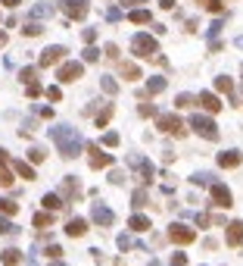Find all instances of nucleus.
Masks as SVG:
<instances>
[{
    "label": "nucleus",
    "mask_w": 243,
    "mask_h": 266,
    "mask_svg": "<svg viewBox=\"0 0 243 266\" xmlns=\"http://www.w3.org/2000/svg\"><path fill=\"white\" fill-rule=\"evenodd\" d=\"M50 138H53V144L60 147V154L66 160H75L81 150H84V141L78 135V129H72V126H53L50 129Z\"/></svg>",
    "instance_id": "f257e3e1"
},
{
    "label": "nucleus",
    "mask_w": 243,
    "mask_h": 266,
    "mask_svg": "<svg viewBox=\"0 0 243 266\" xmlns=\"http://www.w3.org/2000/svg\"><path fill=\"white\" fill-rule=\"evenodd\" d=\"M131 53H134V57H156L159 53V44H156V38L153 34H147V31H140V34H134V38H131Z\"/></svg>",
    "instance_id": "f03ea898"
},
{
    "label": "nucleus",
    "mask_w": 243,
    "mask_h": 266,
    "mask_svg": "<svg viewBox=\"0 0 243 266\" xmlns=\"http://www.w3.org/2000/svg\"><path fill=\"white\" fill-rule=\"evenodd\" d=\"M156 129L165 132V135H175V138H184L187 135V126H184V119L178 113H162L156 116Z\"/></svg>",
    "instance_id": "7ed1b4c3"
},
{
    "label": "nucleus",
    "mask_w": 243,
    "mask_h": 266,
    "mask_svg": "<svg viewBox=\"0 0 243 266\" xmlns=\"http://www.w3.org/2000/svg\"><path fill=\"white\" fill-rule=\"evenodd\" d=\"M190 129L206 138V141H218V126H215V119L212 116H203V113H193L190 116Z\"/></svg>",
    "instance_id": "20e7f679"
},
{
    "label": "nucleus",
    "mask_w": 243,
    "mask_h": 266,
    "mask_svg": "<svg viewBox=\"0 0 243 266\" xmlns=\"http://www.w3.org/2000/svg\"><path fill=\"white\" fill-rule=\"evenodd\" d=\"M56 7L66 13V19H75V22H78V19H84V16H87L90 0H60Z\"/></svg>",
    "instance_id": "39448f33"
},
{
    "label": "nucleus",
    "mask_w": 243,
    "mask_h": 266,
    "mask_svg": "<svg viewBox=\"0 0 243 266\" xmlns=\"http://www.w3.org/2000/svg\"><path fill=\"white\" fill-rule=\"evenodd\" d=\"M84 75V63H78V60H66L60 69H56V79H60L63 85L66 82H78Z\"/></svg>",
    "instance_id": "423d86ee"
},
{
    "label": "nucleus",
    "mask_w": 243,
    "mask_h": 266,
    "mask_svg": "<svg viewBox=\"0 0 243 266\" xmlns=\"http://www.w3.org/2000/svg\"><path fill=\"white\" fill-rule=\"evenodd\" d=\"M128 166L140 172V182H143V185H150V182H153V179H156V166H153V163H150V160H143V157H137V154H134V157H128Z\"/></svg>",
    "instance_id": "0eeeda50"
},
{
    "label": "nucleus",
    "mask_w": 243,
    "mask_h": 266,
    "mask_svg": "<svg viewBox=\"0 0 243 266\" xmlns=\"http://www.w3.org/2000/svg\"><path fill=\"white\" fill-rule=\"evenodd\" d=\"M66 47L63 44H50V47H44L41 50V60H37V66H41V69H47V66H56V63H63L66 60Z\"/></svg>",
    "instance_id": "6e6552de"
},
{
    "label": "nucleus",
    "mask_w": 243,
    "mask_h": 266,
    "mask_svg": "<svg viewBox=\"0 0 243 266\" xmlns=\"http://www.w3.org/2000/svg\"><path fill=\"white\" fill-rule=\"evenodd\" d=\"M209 194H212V204L221 207V210H228L234 204V194H231V188L224 185V182H212L209 185Z\"/></svg>",
    "instance_id": "1a4fd4ad"
},
{
    "label": "nucleus",
    "mask_w": 243,
    "mask_h": 266,
    "mask_svg": "<svg viewBox=\"0 0 243 266\" xmlns=\"http://www.w3.org/2000/svg\"><path fill=\"white\" fill-rule=\"evenodd\" d=\"M87 163H90V169H106V166H112V154H106L100 144H87Z\"/></svg>",
    "instance_id": "9d476101"
},
{
    "label": "nucleus",
    "mask_w": 243,
    "mask_h": 266,
    "mask_svg": "<svg viewBox=\"0 0 243 266\" xmlns=\"http://www.w3.org/2000/svg\"><path fill=\"white\" fill-rule=\"evenodd\" d=\"M168 241H175V244H193L197 241V232H193V229H187L184 222H175V225H168Z\"/></svg>",
    "instance_id": "9b49d317"
},
{
    "label": "nucleus",
    "mask_w": 243,
    "mask_h": 266,
    "mask_svg": "<svg viewBox=\"0 0 243 266\" xmlns=\"http://www.w3.org/2000/svg\"><path fill=\"white\" fill-rule=\"evenodd\" d=\"M90 219L97 222L100 229H109L112 222H116V213H112L106 204H90Z\"/></svg>",
    "instance_id": "f8f14e48"
},
{
    "label": "nucleus",
    "mask_w": 243,
    "mask_h": 266,
    "mask_svg": "<svg viewBox=\"0 0 243 266\" xmlns=\"http://www.w3.org/2000/svg\"><path fill=\"white\" fill-rule=\"evenodd\" d=\"M60 198L66 201V204H75V201H78L81 198V182L78 179H75V175H66V179H63V185H60Z\"/></svg>",
    "instance_id": "ddd939ff"
},
{
    "label": "nucleus",
    "mask_w": 243,
    "mask_h": 266,
    "mask_svg": "<svg viewBox=\"0 0 243 266\" xmlns=\"http://www.w3.org/2000/svg\"><path fill=\"white\" fill-rule=\"evenodd\" d=\"M224 241H228L231 247H240V244H243V222H240V219H234V222L224 225Z\"/></svg>",
    "instance_id": "4468645a"
},
{
    "label": "nucleus",
    "mask_w": 243,
    "mask_h": 266,
    "mask_svg": "<svg viewBox=\"0 0 243 266\" xmlns=\"http://www.w3.org/2000/svg\"><path fill=\"white\" fill-rule=\"evenodd\" d=\"M243 163V154L240 150H224V154H218V166L221 169H234V166H240Z\"/></svg>",
    "instance_id": "2eb2a0df"
},
{
    "label": "nucleus",
    "mask_w": 243,
    "mask_h": 266,
    "mask_svg": "<svg viewBox=\"0 0 243 266\" xmlns=\"http://www.w3.org/2000/svg\"><path fill=\"white\" fill-rule=\"evenodd\" d=\"M87 232V219H81V216H72L69 222H66V235L69 238H81Z\"/></svg>",
    "instance_id": "dca6fc26"
},
{
    "label": "nucleus",
    "mask_w": 243,
    "mask_h": 266,
    "mask_svg": "<svg viewBox=\"0 0 243 266\" xmlns=\"http://www.w3.org/2000/svg\"><path fill=\"white\" fill-rule=\"evenodd\" d=\"M10 166H13V172L16 175H22V179H28V182H34L37 175H34V166L31 163H25V160H10Z\"/></svg>",
    "instance_id": "f3484780"
},
{
    "label": "nucleus",
    "mask_w": 243,
    "mask_h": 266,
    "mask_svg": "<svg viewBox=\"0 0 243 266\" xmlns=\"http://www.w3.org/2000/svg\"><path fill=\"white\" fill-rule=\"evenodd\" d=\"M197 103H200V106H206V113H218V110H221V100H218L212 91H203V94L197 97Z\"/></svg>",
    "instance_id": "a211bd4d"
},
{
    "label": "nucleus",
    "mask_w": 243,
    "mask_h": 266,
    "mask_svg": "<svg viewBox=\"0 0 243 266\" xmlns=\"http://www.w3.org/2000/svg\"><path fill=\"white\" fill-rule=\"evenodd\" d=\"M128 229H131V232H150V216H143V213H134V216L128 219Z\"/></svg>",
    "instance_id": "6ab92c4d"
},
{
    "label": "nucleus",
    "mask_w": 243,
    "mask_h": 266,
    "mask_svg": "<svg viewBox=\"0 0 243 266\" xmlns=\"http://www.w3.org/2000/svg\"><path fill=\"white\" fill-rule=\"evenodd\" d=\"M0 263L4 266H19L22 263V251H19V247H7V251L0 254Z\"/></svg>",
    "instance_id": "aec40b11"
},
{
    "label": "nucleus",
    "mask_w": 243,
    "mask_h": 266,
    "mask_svg": "<svg viewBox=\"0 0 243 266\" xmlns=\"http://www.w3.org/2000/svg\"><path fill=\"white\" fill-rule=\"evenodd\" d=\"M41 204H44V210H50V213H56V210H63V207H66V201L60 198V194H53V191L44 194V201H41Z\"/></svg>",
    "instance_id": "412c9836"
},
{
    "label": "nucleus",
    "mask_w": 243,
    "mask_h": 266,
    "mask_svg": "<svg viewBox=\"0 0 243 266\" xmlns=\"http://www.w3.org/2000/svg\"><path fill=\"white\" fill-rule=\"evenodd\" d=\"M119 72H122L128 82H137V79H140V66H137V63H119Z\"/></svg>",
    "instance_id": "4be33fe9"
},
{
    "label": "nucleus",
    "mask_w": 243,
    "mask_h": 266,
    "mask_svg": "<svg viewBox=\"0 0 243 266\" xmlns=\"http://www.w3.org/2000/svg\"><path fill=\"white\" fill-rule=\"evenodd\" d=\"M31 222H34L37 229H47V225H53V213H50V210H37L34 216H31Z\"/></svg>",
    "instance_id": "5701e85b"
},
{
    "label": "nucleus",
    "mask_w": 243,
    "mask_h": 266,
    "mask_svg": "<svg viewBox=\"0 0 243 266\" xmlns=\"http://www.w3.org/2000/svg\"><path fill=\"white\" fill-rule=\"evenodd\" d=\"M56 13V7H50V4H37V7H31V19L37 22V19H47V16H53Z\"/></svg>",
    "instance_id": "b1692460"
},
{
    "label": "nucleus",
    "mask_w": 243,
    "mask_h": 266,
    "mask_svg": "<svg viewBox=\"0 0 243 266\" xmlns=\"http://www.w3.org/2000/svg\"><path fill=\"white\" fill-rule=\"evenodd\" d=\"M165 85H168V82H165L162 75H153V79L147 82V94H162V91H165Z\"/></svg>",
    "instance_id": "393cba45"
},
{
    "label": "nucleus",
    "mask_w": 243,
    "mask_h": 266,
    "mask_svg": "<svg viewBox=\"0 0 243 266\" xmlns=\"http://www.w3.org/2000/svg\"><path fill=\"white\" fill-rule=\"evenodd\" d=\"M131 207H134V210L147 207V185H143V188H134V191H131Z\"/></svg>",
    "instance_id": "a878e982"
},
{
    "label": "nucleus",
    "mask_w": 243,
    "mask_h": 266,
    "mask_svg": "<svg viewBox=\"0 0 243 266\" xmlns=\"http://www.w3.org/2000/svg\"><path fill=\"white\" fill-rule=\"evenodd\" d=\"M128 19L134 22V25H147L150 19H153V16H150V10H131V13H128Z\"/></svg>",
    "instance_id": "bb28decb"
},
{
    "label": "nucleus",
    "mask_w": 243,
    "mask_h": 266,
    "mask_svg": "<svg viewBox=\"0 0 243 266\" xmlns=\"http://www.w3.org/2000/svg\"><path fill=\"white\" fill-rule=\"evenodd\" d=\"M215 88H218L221 94H228V97H234V82H231L228 75H218V79H215Z\"/></svg>",
    "instance_id": "cd10ccee"
},
{
    "label": "nucleus",
    "mask_w": 243,
    "mask_h": 266,
    "mask_svg": "<svg viewBox=\"0 0 243 266\" xmlns=\"http://www.w3.org/2000/svg\"><path fill=\"white\" fill-rule=\"evenodd\" d=\"M112 110H116V106H112V103H106L103 110L97 113V129H106V126H109V119H112Z\"/></svg>",
    "instance_id": "c85d7f7f"
},
{
    "label": "nucleus",
    "mask_w": 243,
    "mask_h": 266,
    "mask_svg": "<svg viewBox=\"0 0 243 266\" xmlns=\"http://www.w3.org/2000/svg\"><path fill=\"white\" fill-rule=\"evenodd\" d=\"M197 4H200L206 13H224V4H221V0H197Z\"/></svg>",
    "instance_id": "c756f323"
},
{
    "label": "nucleus",
    "mask_w": 243,
    "mask_h": 266,
    "mask_svg": "<svg viewBox=\"0 0 243 266\" xmlns=\"http://www.w3.org/2000/svg\"><path fill=\"white\" fill-rule=\"evenodd\" d=\"M0 213H4V216H16V213H19V204H16V201H7V198H0Z\"/></svg>",
    "instance_id": "7c9ffc66"
},
{
    "label": "nucleus",
    "mask_w": 243,
    "mask_h": 266,
    "mask_svg": "<svg viewBox=\"0 0 243 266\" xmlns=\"http://www.w3.org/2000/svg\"><path fill=\"white\" fill-rule=\"evenodd\" d=\"M22 34H28V38H37V34H44V25H41V22H34V19H31V22H28V25L22 28Z\"/></svg>",
    "instance_id": "2f4dec72"
},
{
    "label": "nucleus",
    "mask_w": 243,
    "mask_h": 266,
    "mask_svg": "<svg viewBox=\"0 0 243 266\" xmlns=\"http://www.w3.org/2000/svg\"><path fill=\"white\" fill-rule=\"evenodd\" d=\"M44 157H47V150H44V147H37V144H34V147L28 150V163H44Z\"/></svg>",
    "instance_id": "473e14b6"
},
{
    "label": "nucleus",
    "mask_w": 243,
    "mask_h": 266,
    "mask_svg": "<svg viewBox=\"0 0 243 266\" xmlns=\"http://www.w3.org/2000/svg\"><path fill=\"white\" fill-rule=\"evenodd\" d=\"M19 79H22L25 85H31V82H37V69H34V66H25V69H22V72H19Z\"/></svg>",
    "instance_id": "72a5a7b5"
},
{
    "label": "nucleus",
    "mask_w": 243,
    "mask_h": 266,
    "mask_svg": "<svg viewBox=\"0 0 243 266\" xmlns=\"http://www.w3.org/2000/svg\"><path fill=\"white\" fill-rule=\"evenodd\" d=\"M81 57H84V63H97V60H100V50L93 47V44H87V47H84V53H81Z\"/></svg>",
    "instance_id": "f704fd0d"
},
{
    "label": "nucleus",
    "mask_w": 243,
    "mask_h": 266,
    "mask_svg": "<svg viewBox=\"0 0 243 266\" xmlns=\"http://www.w3.org/2000/svg\"><path fill=\"white\" fill-rule=\"evenodd\" d=\"M100 88H103V91H106V94H119V85H116V82H112L109 75H103V79H100Z\"/></svg>",
    "instance_id": "c9c22d12"
},
{
    "label": "nucleus",
    "mask_w": 243,
    "mask_h": 266,
    "mask_svg": "<svg viewBox=\"0 0 243 266\" xmlns=\"http://www.w3.org/2000/svg\"><path fill=\"white\" fill-rule=\"evenodd\" d=\"M10 232H19V229L10 222V216H4V213H0V235H10Z\"/></svg>",
    "instance_id": "e433bc0d"
},
{
    "label": "nucleus",
    "mask_w": 243,
    "mask_h": 266,
    "mask_svg": "<svg viewBox=\"0 0 243 266\" xmlns=\"http://www.w3.org/2000/svg\"><path fill=\"white\" fill-rule=\"evenodd\" d=\"M193 100H197L193 94H178V97H175V106H178V110H184V106H193Z\"/></svg>",
    "instance_id": "4c0bfd02"
},
{
    "label": "nucleus",
    "mask_w": 243,
    "mask_h": 266,
    "mask_svg": "<svg viewBox=\"0 0 243 266\" xmlns=\"http://www.w3.org/2000/svg\"><path fill=\"white\" fill-rule=\"evenodd\" d=\"M100 147H119V135L116 132H106L103 141H100Z\"/></svg>",
    "instance_id": "58836bf2"
},
{
    "label": "nucleus",
    "mask_w": 243,
    "mask_h": 266,
    "mask_svg": "<svg viewBox=\"0 0 243 266\" xmlns=\"http://www.w3.org/2000/svg\"><path fill=\"white\" fill-rule=\"evenodd\" d=\"M13 185V172L7 166H0V188H10Z\"/></svg>",
    "instance_id": "ea45409f"
},
{
    "label": "nucleus",
    "mask_w": 243,
    "mask_h": 266,
    "mask_svg": "<svg viewBox=\"0 0 243 266\" xmlns=\"http://www.w3.org/2000/svg\"><path fill=\"white\" fill-rule=\"evenodd\" d=\"M25 94H28V97H37V94H44L41 82H31V85H25Z\"/></svg>",
    "instance_id": "a19ab883"
},
{
    "label": "nucleus",
    "mask_w": 243,
    "mask_h": 266,
    "mask_svg": "<svg viewBox=\"0 0 243 266\" xmlns=\"http://www.w3.org/2000/svg\"><path fill=\"white\" fill-rule=\"evenodd\" d=\"M44 94H47V97H50L53 103H60V100H63V91H60V85H53V88H47Z\"/></svg>",
    "instance_id": "79ce46f5"
},
{
    "label": "nucleus",
    "mask_w": 243,
    "mask_h": 266,
    "mask_svg": "<svg viewBox=\"0 0 243 266\" xmlns=\"http://www.w3.org/2000/svg\"><path fill=\"white\" fill-rule=\"evenodd\" d=\"M47 257H50V260H60V257H63V247H60V244H50V247H47Z\"/></svg>",
    "instance_id": "37998d69"
},
{
    "label": "nucleus",
    "mask_w": 243,
    "mask_h": 266,
    "mask_svg": "<svg viewBox=\"0 0 243 266\" xmlns=\"http://www.w3.org/2000/svg\"><path fill=\"white\" fill-rule=\"evenodd\" d=\"M81 38H84V44H93V41H97V28H84Z\"/></svg>",
    "instance_id": "c03bdc74"
},
{
    "label": "nucleus",
    "mask_w": 243,
    "mask_h": 266,
    "mask_svg": "<svg viewBox=\"0 0 243 266\" xmlns=\"http://www.w3.org/2000/svg\"><path fill=\"white\" fill-rule=\"evenodd\" d=\"M168 266H187V254H181V251H178V254L172 257V263H168Z\"/></svg>",
    "instance_id": "a18cd8bd"
},
{
    "label": "nucleus",
    "mask_w": 243,
    "mask_h": 266,
    "mask_svg": "<svg viewBox=\"0 0 243 266\" xmlns=\"http://www.w3.org/2000/svg\"><path fill=\"white\" fill-rule=\"evenodd\" d=\"M106 19H109V22H119V19H122V13H119L116 7H109V10H106Z\"/></svg>",
    "instance_id": "49530a36"
},
{
    "label": "nucleus",
    "mask_w": 243,
    "mask_h": 266,
    "mask_svg": "<svg viewBox=\"0 0 243 266\" xmlns=\"http://www.w3.org/2000/svg\"><path fill=\"white\" fill-rule=\"evenodd\" d=\"M131 244H134V241H131V235H119V251H128Z\"/></svg>",
    "instance_id": "de8ad7c7"
},
{
    "label": "nucleus",
    "mask_w": 243,
    "mask_h": 266,
    "mask_svg": "<svg viewBox=\"0 0 243 266\" xmlns=\"http://www.w3.org/2000/svg\"><path fill=\"white\" fill-rule=\"evenodd\" d=\"M103 53H106L109 60H119V47H116V44H106V50H103Z\"/></svg>",
    "instance_id": "09e8293b"
},
{
    "label": "nucleus",
    "mask_w": 243,
    "mask_h": 266,
    "mask_svg": "<svg viewBox=\"0 0 243 266\" xmlns=\"http://www.w3.org/2000/svg\"><path fill=\"white\" fill-rule=\"evenodd\" d=\"M109 182H112V185H122V182H125V175L116 169V172H109Z\"/></svg>",
    "instance_id": "8fccbe9b"
},
{
    "label": "nucleus",
    "mask_w": 243,
    "mask_h": 266,
    "mask_svg": "<svg viewBox=\"0 0 243 266\" xmlns=\"http://www.w3.org/2000/svg\"><path fill=\"white\" fill-rule=\"evenodd\" d=\"M37 116H41V119H50L53 110H50V106H37Z\"/></svg>",
    "instance_id": "3c124183"
},
{
    "label": "nucleus",
    "mask_w": 243,
    "mask_h": 266,
    "mask_svg": "<svg viewBox=\"0 0 243 266\" xmlns=\"http://www.w3.org/2000/svg\"><path fill=\"white\" fill-rule=\"evenodd\" d=\"M156 110H153V106H150V103H140V116H153Z\"/></svg>",
    "instance_id": "603ef678"
},
{
    "label": "nucleus",
    "mask_w": 243,
    "mask_h": 266,
    "mask_svg": "<svg viewBox=\"0 0 243 266\" xmlns=\"http://www.w3.org/2000/svg\"><path fill=\"white\" fill-rule=\"evenodd\" d=\"M7 163H10V154H7L4 147H0V166H7Z\"/></svg>",
    "instance_id": "864d4df0"
},
{
    "label": "nucleus",
    "mask_w": 243,
    "mask_h": 266,
    "mask_svg": "<svg viewBox=\"0 0 243 266\" xmlns=\"http://www.w3.org/2000/svg\"><path fill=\"white\" fill-rule=\"evenodd\" d=\"M159 7L162 10H175V0H159Z\"/></svg>",
    "instance_id": "5fc2aeb1"
},
{
    "label": "nucleus",
    "mask_w": 243,
    "mask_h": 266,
    "mask_svg": "<svg viewBox=\"0 0 243 266\" xmlns=\"http://www.w3.org/2000/svg\"><path fill=\"white\" fill-rule=\"evenodd\" d=\"M0 4H4V7H10V10H13V7H19V4H22V0H0Z\"/></svg>",
    "instance_id": "6e6d98bb"
},
{
    "label": "nucleus",
    "mask_w": 243,
    "mask_h": 266,
    "mask_svg": "<svg viewBox=\"0 0 243 266\" xmlns=\"http://www.w3.org/2000/svg\"><path fill=\"white\" fill-rule=\"evenodd\" d=\"M125 7H134V4H143V0H122Z\"/></svg>",
    "instance_id": "4d7b16f0"
},
{
    "label": "nucleus",
    "mask_w": 243,
    "mask_h": 266,
    "mask_svg": "<svg viewBox=\"0 0 243 266\" xmlns=\"http://www.w3.org/2000/svg\"><path fill=\"white\" fill-rule=\"evenodd\" d=\"M7 44V31H0V47H4Z\"/></svg>",
    "instance_id": "13d9d810"
},
{
    "label": "nucleus",
    "mask_w": 243,
    "mask_h": 266,
    "mask_svg": "<svg viewBox=\"0 0 243 266\" xmlns=\"http://www.w3.org/2000/svg\"><path fill=\"white\" fill-rule=\"evenodd\" d=\"M50 266H63V263H60V260H53V263H50Z\"/></svg>",
    "instance_id": "bf43d9fd"
},
{
    "label": "nucleus",
    "mask_w": 243,
    "mask_h": 266,
    "mask_svg": "<svg viewBox=\"0 0 243 266\" xmlns=\"http://www.w3.org/2000/svg\"><path fill=\"white\" fill-rule=\"evenodd\" d=\"M150 266H159V263H150Z\"/></svg>",
    "instance_id": "052dcab7"
}]
</instances>
